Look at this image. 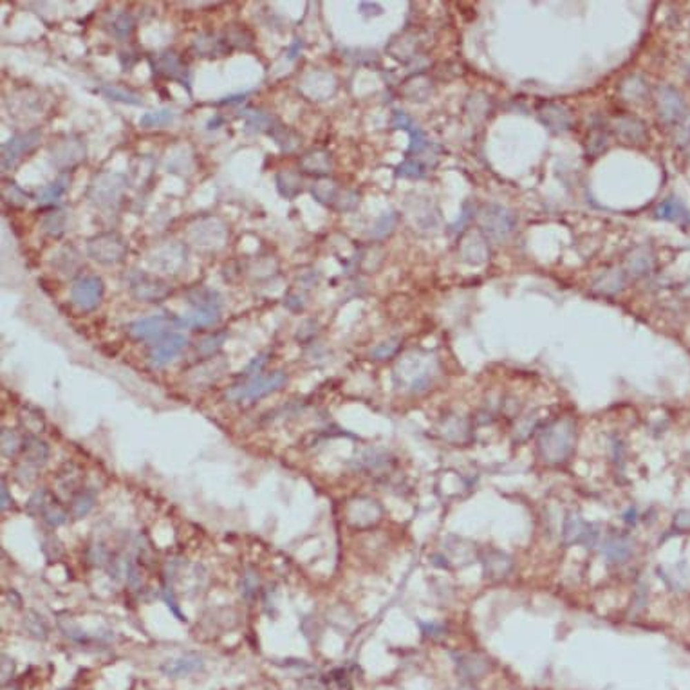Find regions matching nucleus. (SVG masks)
<instances>
[{
    "label": "nucleus",
    "mask_w": 690,
    "mask_h": 690,
    "mask_svg": "<svg viewBox=\"0 0 690 690\" xmlns=\"http://www.w3.org/2000/svg\"><path fill=\"white\" fill-rule=\"evenodd\" d=\"M127 241L116 232H103L94 235L87 243V255L103 266H114L127 255Z\"/></svg>",
    "instance_id": "nucleus-2"
},
{
    "label": "nucleus",
    "mask_w": 690,
    "mask_h": 690,
    "mask_svg": "<svg viewBox=\"0 0 690 690\" xmlns=\"http://www.w3.org/2000/svg\"><path fill=\"white\" fill-rule=\"evenodd\" d=\"M205 662L196 652H186L179 658H172L161 665V672L168 678H183L203 669Z\"/></svg>",
    "instance_id": "nucleus-17"
},
{
    "label": "nucleus",
    "mask_w": 690,
    "mask_h": 690,
    "mask_svg": "<svg viewBox=\"0 0 690 690\" xmlns=\"http://www.w3.org/2000/svg\"><path fill=\"white\" fill-rule=\"evenodd\" d=\"M24 447V439L20 438L19 434L11 429L2 430V456L13 457L14 454L20 452Z\"/></svg>",
    "instance_id": "nucleus-42"
},
{
    "label": "nucleus",
    "mask_w": 690,
    "mask_h": 690,
    "mask_svg": "<svg viewBox=\"0 0 690 690\" xmlns=\"http://www.w3.org/2000/svg\"><path fill=\"white\" fill-rule=\"evenodd\" d=\"M481 562L483 567H485V575L490 578V580H500V578H506L509 575V571L514 569V560L509 555H506L505 551L500 549H495V547H488L485 553L481 555Z\"/></svg>",
    "instance_id": "nucleus-15"
},
{
    "label": "nucleus",
    "mask_w": 690,
    "mask_h": 690,
    "mask_svg": "<svg viewBox=\"0 0 690 690\" xmlns=\"http://www.w3.org/2000/svg\"><path fill=\"white\" fill-rule=\"evenodd\" d=\"M246 118V130L247 132H262V130H272L273 127V116L262 112V110H246L244 112Z\"/></svg>",
    "instance_id": "nucleus-35"
},
{
    "label": "nucleus",
    "mask_w": 690,
    "mask_h": 690,
    "mask_svg": "<svg viewBox=\"0 0 690 690\" xmlns=\"http://www.w3.org/2000/svg\"><path fill=\"white\" fill-rule=\"evenodd\" d=\"M107 549L103 547V544H96V546H92V549H91V560L94 562V564H98V566H103L105 562H107Z\"/></svg>",
    "instance_id": "nucleus-51"
},
{
    "label": "nucleus",
    "mask_w": 690,
    "mask_h": 690,
    "mask_svg": "<svg viewBox=\"0 0 690 690\" xmlns=\"http://www.w3.org/2000/svg\"><path fill=\"white\" fill-rule=\"evenodd\" d=\"M188 302L196 310H221L223 296L212 287H196V290L188 291Z\"/></svg>",
    "instance_id": "nucleus-24"
},
{
    "label": "nucleus",
    "mask_w": 690,
    "mask_h": 690,
    "mask_svg": "<svg viewBox=\"0 0 690 690\" xmlns=\"http://www.w3.org/2000/svg\"><path fill=\"white\" fill-rule=\"evenodd\" d=\"M286 383V374L281 371L272 372L270 376H255L244 385H239L228 392V398L234 401H255L264 396L278 391Z\"/></svg>",
    "instance_id": "nucleus-4"
},
{
    "label": "nucleus",
    "mask_w": 690,
    "mask_h": 690,
    "mask_svg": "<svg viewBox=\"0 0 690 690\" xmlns=\"http://www.w3.org/2000/svg\"><path fill=\"white\" fill-rule=\"evenodd\" d=\"M14 672V663L13 660H10L8 656H2V681H8L10 678H13Z\"/></svg>",
    "instance_id": "nucleus-52"
},
{
    "label": "nucleus",
    "mask_w": 690,
    "mask_h": 690,
    "mask_svg": "<svg viewBox=\"0 0 690 690\" xmlns=\"http://www.w3.org/2000/svg\"><path fill=\"white\" fill-rule=\"evenodd\" d=\"M100 92L105 94L109 100L119 101V103H127V105H141L143 100L141 96L136 94L134 91H129L121 85H112V83H105V85L100 87Z\"/></svg>",
    "instance_id": "nucleus-31"
},
{
    "label": "nucleus",
    "mask_w": 690,
    "mask_h": 690,
    "mask_svg": "<svg viewBox=\"0 0 690 690\" xmlns=\"http://www.w3.org/2000/svg\"><path fill=\"white\" fill-rule=\"evenodd\" d=\"M163 598H165V604L168 605L170 613L174 614L177 620L186 622V616L181 613V609H179V604H177V600H176V596H174V591H172V587H165V589H163Z\"/></svg>",
    "instance_id": "nucleus-46"
},
{
    "label": "nucleus",
    "mask_w": 690,
    "mask_h": 690,
    "mask_svg": "<svg viewBox=\"0 0 690 690\" xmlns=\"http://www.w3.org/2000/svg\"><path fill=\"white\" fill-rule=\"evenodd\" d=\"M130 293L134 298L141 302H163L167 296H170L172 286L156 275L138 273L130 281Z\"/></svg>",
    "instance_id": "nucleus-7"
},
{
    "label": "nucleus",
    "mask_w": 690,
    "mask_h": 690,
    "mask_svg": "<svg viewBox=\"0 0 690 690\" xmlns=\"http://www.w3.org/2000/svg\"><path fill=\"white\" fill-rule=\"evenodd\" d=\"M538 456L547 465H562L575 448V427L569 419L547 425L538 436Z\"/></svg>",
    "instance_id": "nucleus-1"
},
{
    "label": "nucleus",
    "mask_w": 690,
    "mask_h": 690,
    "mask_svg": "<svg viewBox=\"0 0 690 690\" xmlns=\"http://www.w3.org/2000/svg\"><path fill=\"white\" fill-rule=\"evenodd\" d=\"M51 495H49V491L45 490V488H39L37 491H33V495L29 497V500H28V514L31 515V517H39V515H42L43 514V509L48 508V505L51 503Z\"/></svg>",
    "instance_id": "nucleus-40"
},
{
    "label": "nucleus",
    "mask_w": 690,
    "mask_h": 690,
    "mask_svg": "<svg viewBox=\"0 0 690 690\" xmlns=\"http://www.w3.org/2000/svg\"><path fill=\"white\" fill-rule=\"evenodd\" d=\"M105 286L100 276H83L72 286L71 300L80 311H92L103 298Z\"/></svg>",
    "instance_id": "nucleus-8"
},
{
    "label": "nucleus",
    "mask_w": 690,
    "mask_h": 690,
    "mask_svg": "<svg viewBox=\"0 0 690 690\" xmlns=\"http://www.w3.org/2000/svg\"><path fill=\"white\" fill-rule=\"evenodd\" d=\"M224 340H226V333L212 334V336L205 338L197 345V352H199L201 356H214L215 352L223 347Z\"/></svg>",
    "instance_id": "nucleus-43"
},
{
    "label": "nucleus",
    "mask_w": 690,
    "mask_h": 690,
    "mask_svg": "<svg viewBox=\"0 0 690 690\" xmlns=\"http://www.w3.org/2000/svg\"><path fill=\"white\" fill-rule=\"evenodd\" d=\"M421 629H423V633L427 634V636H430V638H434V640L445 638V634H447V629H445V625L436 624V622H430V624H421Z\"/></svg>",
    "instance_id": "nucleus-50"
},
{
    "label": "nucleus",
    "mask_w": 690,
    "mask_h": 690,
    "mask_svg": "<svg viewBox=\"0 0 690 690\" xmlns=\"http://www.w3.org/2000/svg\"><path fill=\"white\" fill-rule=\"evenodd\" d=\"M172 327H177L176 318L165 316V314H156V316H147V318L136 320L129 325V334L134 340H152L167 336V333Z\"/></svg>",
    "instance_id": "nucleus-10"
},
{
    "label": "nucleus",
    "mask_w": 690,
    "mask_h": 690,
    "mask_svg": "<svg viewBox=\"0 0 690 690\" xmlns=\"http://www.w3.org/2000/svg\"><path fill=\"white\" fill-rule=\"evenodd\" d=\"M224 237H226V230L217 219L201 221L196 226H192L190 230V239L196 246L201 247L221 246Z\"/></svg>",
    "instance_id": "nucleus-14"
},
{
    "label": "nucleus",
    "mask_w": 690,
    "mask_h": 690,
    "mask_svg": "<svg viewBox=\"0 0 690 690\" xmlns=\"http://www.w3.org/2000/svg\"><path fill=\"white\" fill-rule=\"evenodd\" d=\"M398 342H400V340H389V342L380 343V345L372 351V356L376 358V360H385V358L394 356L398 347H400V343Z\"/></svg>",
    "instance_id": "nucleus-44"
},
{
    "label": "nucleus",
    "mask_w": 690,
    "mask_h": 690,
    "mask_svg": "<svg viewBox=\"0 0 690 690\" xmlns=\"http://www.w3.org/2000/svg\"><path fill=\"white\" fill-rule=\"evenodd\" d=\"M671 96H665V92H663V96H662V100H660V114L663 116V118H672V119H676L678 116L681 114V109H683V101H681V98H680V94H678L676 91H672L671 89V92H669Z\"/></svg>",
    "instance_id": "nucleus-37"
},
{
    "label": "nucleus",
    "mask_w": 690,
    "mask_h": 690,
    "mask_svg": "<svg viewBox=\"0 0 690 690\" xmlns=\"http://www.w3.org/2000/svg\"><path fill=\"white\" fill-rule=\"evenodd\" d=\"M192 48L197 52V57L205 58L223 57V54H226L230 51L228 40L221 39L217 34H199L194 40V43H192Z\"/></svg>",
    "instance_id": "nucleus-19"
},
{
    "label": "nucleus",
    "mask_w": 690,
    "mask_h": 690,
    "mask_svg": "<svg viewBox=\"0 0 690 690\" xmlns=\"http://www.w3.org/2000/svg\"><path fill=\"white\" fill-rule=\"evenodd\" d=\"M457 667L463 676L468 680H479L485 676L488 663L485 658L477 656V654H459L457 656Z\"/></svg>",
    "instance_id": "nucleus-25"
},
{
    "label": "nucleus",
    "mask_w": 690,
    "mask_h": 690,
    "mask_svg": "<svg viewBox=\"0 0 690 690\" xmlns=\"http://www.w3.org/2000/svg\"><path fill=\"white\" fill-rule=\"evenodd\" d=\"M96 505V495L91 490H83L72 499L71 503V515L72 519H83L91 514L92 508Z\"/></svg>",
    "instance_id": "nucleus-33"
},
{
    "label": "nucleus",
    "mask_w": 690,
    "mask_h": 690,
    "mask_svg": "<svg viewBox=\"0 0 690 690\" xmlns=\"http://www.w3.org/2000/svg\"><path fill=\"white\" fill-rule=\"evenodd\" d=\"M221 320L219 310H194L192 313H186L179 318H176L177 327L190 329H205L212 327Z\"/></svg>",
    "instance_id": "nucleus-20"
},
{
    "label": "nucleus",
    "mask_w": 690,
    "mask_h": 690,
    "mask_svg": "<svg viewBox=\"0 0 690 690\" xmlns=\"http://www.w3.org/2000/svg\"><path fill=\"white\" fill-rule=\"evenodd\" d=\"M243 593L246 598H253L258 593V576L253 571H247L243 576Z\"/></svg>",
    "instance_id": "nucleus-47"
},
{
    "label": "nucleus",
    "mask_w": 690,
    "mask_h": 690,
    "mask_svg": "<svg viewBox=\"0 0 690 690\" xmlns=\"http://www.w3.org/2000/svg\"><path fill=\"white\" fill-rule=\"evenodd\" d=\"M42 517L49 528H58V526H62V524L67 520V511L63 509V506L60 505V503H57L54 499H51V503L48 505V508L43 509Z\"/></svg>",
    "instance_id": "nucleus-41"
},
{
    "label": "nucleus",
    "mask_w": 690,
    "mask_h": 690,
    "mask_svg": "<svg viewBox=\"0 0 690 690\" xmlns=\"http://www.w3.org/2000/svg\"><path fill=\"white\" fill-rule=\"evenodd\" d=\"M672 526H674L678 531H690V509H680V511L674 515Z\"/></svg>",
    "instance_id": "nucleus-48"
},
{
    "label": "nucleus",
    "mask_w": 690,
    "mask_h": 690,
    "mask_svg": "<svg viewBox=\"0 0 690 690\" xmlns=\"http://www.w3.org/2000/svg\"><path fill=\"white\" fill-rule=\"evenodd\" d=\"M394 465L391 454L381 448H369L360 459V468L365 471H385Z\"/></svg>",
    "instance_id": "nucleus-22"
},
{
    "label": "nucleus",
    "mask_w": 690,
    "mask_h": 690,
    "mask_svg": "<svg viewBox=\"0 0 690 690\" xmlns=\"http://www.w3.org/2000/svg\"><path fill=\"white\" fill-rule=\"evenodd\" d=\"M186 343H188V340H186L185 334L168 333L150 351V356H148L150 358V365L156 367V369L168 365L186 347Z\"/></svg>",
    "instance_id": "nucleus-12"
},
{
    "label": "nucleus",
    "mask_w": 690,
    "mask_h": 690,
    "mask_svg": "<svg viewBox=\"0 0 690 690\" xmlns=\"http://www.w3.org/2000/svg\"><path fill=\"white\" fill-rule=\"evenodd\" d=\"M656 215L658 217H662V219L672 221V223H680V224L689 223V219H690L689 210L681 205L680 201L674 199V197L663 201L662 205L658 206Z\"/></svg>",
    "instance_id": "nucleus-28"
},
{
    "label": "nucleus",
    "mask_w": 690,
    "mask_h": 690,
    "mask_svg": "<svg viewBox=\"0 0 690 690\" xmlns=\"http://www.w3.org/2000/svg\"><path fill=\"white\" fill-rule=\"evenodd\" d=\"M52 161L60 168L74 167L85 157V147L78 139H63L57 143L51 150Z\"/></svg>",
    "instance_id": "nucleus-16"
},
{
    "label": "nucleus",
    "mask_w": 690,
    "mask_h": 690,
    "mask_svg": "<svg viewBox=\"0 0 690 690\" xmlns=\"http://www.w3.org/2000/svg\"><path fill=\"white\" fill-rule=\"evenodd\" d=\"M443 436L447 441L450 443H468L471 439V432L470 427H468V421L463 418H452L448 419L447 423L443 427Z\"/></svg>",
    "instance_id": "nucleus-27"
},
{
    "label": "nucleus",
    "mask_w": 690,
    "mask_h": 690,
    "mask_svg": "<svg viewBox=\"0 0 690 690\" xmlns=\"http://www.w3.org/2000/svg\"><path fill=\"white\" fill-rule=\"evenodd\" d=\"M562 540L566 546L580 544L584 547H593L598 540V531L593 524L586 522L578 514H569L564 520Z\"/></svg>",
    "instance_id": "nucleus-9"
},
{
    "label": "nucleus",
    "mask_w": 690,
    "mask_h": 690,
    "mask_svg": "<svg viewBox=\"0 0 690 690\" xmlns=\"http://www.w3.org/2000/svg\"><path fill=\"white\" fill-rule=\"evenodd\" d=\"M176 119V112L170 109H161V110H154V112H145L141 118H139V125L143 129H156V127H167L172 121Z\"/></svg>",
    "instance_id": "nucleus-34"
},
{
    "label": "nucleus",
    "mask_w": 690,
    "mask_h": 690,
    "mask_svg": "<svg viewBox=\"0 0 690 690\" xmlns=\"http://www.w3.org/2000/svg\"><path fill=\"white\" fill-rule=\"evenodd\" d=\"M134 28H136V20H134L132 14L129 13H118L114 19H112V24H110V31H112V34L118 37V39H127V37H130Z\"/></svg>",
    "instance_id": "nucleus-39"
},
{
    "label": "nucleus",
    "mask_w": 690,
    "mask_h": 690,
    "mask_svg": "<svg viewBox=\"0 0 690 690\" xmlns=\"http://www.w3.org/2000/svg\"><path fill=\"white\" fill-rule=\"evenodd\" d=\"M40 139H42V130L31 129L26 130V132L17 134L10 141H6L2 145V168L4 170L13 168L26 154L31 152L40 143Z\"/></svg>",
    "instance_id": "nucleus-5"
},
{
    "label": "nucleus",
    "mask_w": 690,
    "mask_h": 690,
    "mask_svg": "<svg viewBox=\"0 0 690 690\" xmlns=\"http://www.w3.org/2000/svg\"><path fill=\"white\" fill-rule=\"evenodd\" d=\"M266 354H261V356H257V358H253L252 360V363L244 369V372H243V376H246V378H255V374H258V372L262 371V367H264V363H266Z\"/></svg>",
    "instance_id": "nucleus-49"
},
{
    "label": "nucleus",
    "mask_w": 690,
    "mask_h": 690,
    "mask_svg": "<svg viewBox=\"0 0 690 690\" xmlns=\"http://www.w3.org/2000/svg\"><path fill=\"white\" fill-rule=\"evenodd\" d=\"M602 551H604L605 558L613 564H624L633 555V540L629 537H624V535H616L604 544Z\"/></svg>",
    "instance_id": "nucleus-21"
},
{
    "label": "nucleus",
    "mask_w": 690,
    "mask_h": 690,
    "mask_svg": "<svg viewBox=\"0 0 690 690\" xmlns=\"http://www.w3.org/2000/svg\"><path fill=\"white\" fill-rule=\"evenodd\" d=\"M125 190V177L119 174L103 172L94 177L89 188V197L100 208H114Z\"/></svg>",
    "instance_id": "nucleus-3"
},
{
    "label": "nucleus",
    "mask_w": 690,
    "mask_h": 690,
    "mask_svg": "<svg viewBox=\"0 0 690 690\" xmlns=\"http://www.w3.org/2000/svg\"><path fill=\"white\" fill-rule=\"evenodd\" d=\"M43 232L51 237H60V235L65 232L67 226V215L62 210H57V212H51V214L43 219Z\"/></svg>",
    "instance_id": "nucleus-36"
},
{
    "label": "nucleus",
    "mask_w": 690,
    "mask_h": 690,
    "mask_svg": "<svg viewBox=\"0 0 690 690\" xmlns=\"http://www.w3.org/2000/svg\"><path fill=\"white\" fill-rule=\"evenodd\" d=\"M311 194H313V197L318 203H322V205H331V206H334V208H338V203L342 199V192L338 190V186H336V183H333V181H329V179H322V181H318V183H314L313 185V188H311Z\"/></svg>",
    "instance_id": "nucleus-26"
},
{
    "label": "nucleus",
    "mask_w": 690,
    "mask_h": 690,
    "mask_svg": "<svg viewBox=\"0 0 690 690\" xmlns=\"http://www.w3.org/2000/svg\"><path fill=\"white\" fill-rule=\"evenodd\" d=\"M152 63L154 71L159 74V77L167 78V80H174L179 81L181 85H186L190 89L192 83V72L186 65V62L183 60L176 51H165L159 52L156 57L150 60Z\"/></svg>",
    "instance_id": "nucleus-6"
},
{
    "label": "nucleus",
    "mask_w": 690,
    "mask_h": 690,
    "mask_svg": "<svg viewBox=\"0 0 690 690\" xmlns=\"http://www.w3.org/2000/svg\"><path fill=\"white\" fill-rule=\"evenodd\" d=\"M300 168L314 176H325L331 172V156L325 150H311L300 159Z\"/></svg>",
    "instance_id": "nucleus-23"
},
{
    "label": "nucleus",
    "mask_w": 690,
    "mask_h": 690,
    "mask_svg": "<svg viewBox=\"0 0 690 690\" xmlns=\"http://www.w3.org/2000/svg\"><path fill=\"white\" fill-rule=\"evenodd\" d=\"M483 228L495 239H505L511 234L515 226L514 215L508 214L500 206H486V212L481 214Z\"/></svg>",
    "instance_id": "nucleus-13"
},
{
    "label": "nucleus",
    "mask_w": 690,
    "mask_h": 690,
    "mask_svg": "<svg viewBox=\"0 0 690 690\" xmlns=\"http://www.w3.org/2000/svg\"><path fill=\"white\" fill-rule=\"evenodd\" d=\"M24 629L28 631L33 638L37 640H45L48 638V625L42 620L39 613L34 611H28L24 618Z\"/></svg>",
    "instance_id": "nucleus-38"
},
{
    "label": "nucleus",
    "mask_w": 690,
    "mask_h": 690,
    "mask_svg": "<svg viewBox=\"0 0 690 690\" xmlns=\"http://www.w3.org/2000/svg\"><path fill=\"white\" fill-rule=\"evenodd\" d=\"M276 186H278V192H281L282 196L287 197V199H293L302 190V179H300L296 172L284 170L276 176Z\"/></svg>",
    "instance_id": "nucleus-32"
},
{
    "label": "nucleus",
    "mask_w": 690,
    "mask_h": 690,
    "mask_svg": "<svg viewBox=\"0 0 690 690\" xmlns=\"http://www.w3.org/2000/svg\"><path fill=\"white\" fill-rule=\"evenodd\" d=\"M345 514H347V520L354 528H367V526H372L381 519L383 509L376 500L360 497V499L349 503Z\"/></svg>",
    "instance_id": "nucleus-11"
},
{
    "label": "nucleus",
    "mask_w": 690,
    "mask_h": 690,
    "mask_svg": "<svg viewBox=\"0 0 690 690\" xmlns=\"http://www.w3.org/2000/svg\"><path fill=\"white\" fill-rule=\"evenodd\" d=\"M22 452H24V463H22V468H28V470L34 471L39 468H42L45 463H48L49 457V447L45 441L42 439L34 438V436H29V438L24 439V447H22Z\"/></svg>",
    "instance_id": "nucleus-18"
},
{
    "label": "nucleus",
    "mask_w": 690,
    "mask_h": 690,
    "mask_svg": "<svg viewBox=\"0 0 690 690\" xmlns=\"http://www.w3.org/2000/svg\"><path fill=\"white\" fill-rule=\"evenodd\" d=\"M0 508H2V511H6V509L10 508V505L13 503V497L10 495V490H8V485H6V481H2V488H0Z\"/></svg>",
    "instance_id": "nucleus-53"
},
{
    "label": "nucleus",
    "mask_w": 690,
    "mask_h": 690,
    "mask_svg": "<svg viewBox=\"0 0 690 690\" xmlns=\"http://www.w3.org/2000/svg\"><path fill=\"white\" fill-rule=\"evenodd\" d=\"M67 188H69V177L60 176L57 181L51 183V185L45 186V188L40 192L39 203L40 205H57V203H60V199L63 197Z\"/></svg>",
    "instance_id": "nucleus-30"
},
{
    "label": "nucleus",
    "mask_w": 690,
    "mask_h": 690,
    "mask_svg": "<svg viewBox=\"0 0 690 690\" xmlns=\"http://www.w3.org/2000/svg\"><path fill=\"white\" fill-rule=\"evenodd\" d=\"M398 176H401V177H412V179H419V177H423L425 176V170H423V167L419 165V163H416V161H405L403 165L400 167V170H398Z\"/></svg>",
    "instance_id": "nucleus-45"
},
{
    "label": "nucleus",
    "mask_w": 690,
    "mask_h": 690,
    "mask_svg": "<svg viewBox=\"0 0 690 690\" xmlns=\"http://www.w3.org/2000/svg\"><path fill=\"white\" fill-rule=\"evenodd\" d=\"M270 136L275 139V143L281 147V150L284 152H293L296 147L300 145V138L296 136L295 130L287 129L284 125H273L272 130H270Z\"/></svg>",
    "instance_id": "nucleus-29"
}]
</instances>
